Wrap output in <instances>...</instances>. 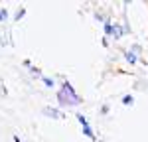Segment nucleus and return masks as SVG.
<instances>
[{
  "mask_svg": "<svg viewBox=\"0 0 148 142\" xmlns=\"http://www.w3.org/2000/svg\"><path fill=\"white\" fill-rule=\"evenodd\" d=\"M12 138H14V142H22V138H20V136H18V134H14V136H12Z\"/></svg>",
  "mask_w": 148,
  "mask_h": 142,
  "instance_id": "12",
  "label": "nucleus"
},
{
  "mask_svg": "<svg viewBox=\"0 0 148 142\" xmlns=\"http://www.w3.org/2000/svg\"><path fill=\"white\" fill-rule=\"evenodd\" d=\"M81 101L83 99L77 95V91L73 89V85L65 79L63 85H61V89L57 91V103L61 106H77V105H81Z\"/></svg>",
  "mask_w": 148,
  "mask_h": 142,
  "instance_id": "1",
  "label": "nucleus"
},
{
  "mask_svg": "<svg viewBox=\"0 0 148 142\" xmlns=\"http://www.w3.org/2000/svg\"><path fill=\"white\" fill-rule=\"evenodd\" d=\"M42 81H44V85L49 87V89H53V87H56V79H51V77H44V75H42Z\"/></svg>",
  "mask_w": 148,
  "mask_h": 142,
  "instance_id": "7",
  "label": "nucleus"
},
{
  "mask_svg": "<svg viewBox=\"0 0 148 142\" xmlns=\"http://www.w3.org/2000/svg\"><path fill=\"white\" fill-rule=\"evenodd\" d=\"M121 101H123V105H125V106H132V105H134V97H132V95H123Z\"/></svg>",
  "mask_w": 148,
  "mask_h": 142,
  "instance_id": "5",
  "label": "nucleus"
},
{
  "mask_svg": "<svg viewBox=\"0 0 148 142\" xmlns=\"http://www.w3.org/2000/svg\"><path fill=\"white\" fill-rule=\"evenodd\" d=\"M24 16H26V8H18V10H16V14H14V22H20V20H22Z\"/></svg>",
  "mask_w": 148,
  "mask_h": 142,
  "instance_id": "6",
  "label": "nucleus"
},
{
  "mask_svg": "<svg viewBox=\"0 0 148 142\" xmlns=\"http://www.w3.org/2000/svg\"><path fill=\"white\" fill-rule=\"evenodd\" d=\"M30 73H32L34 77H42V69H40V67H36V65L30 67Z\"/></svg>",
  "mask_w": 148,
  "mask_h": 142,
  "instance_id": "8",
  "label": "nucleus"
},
{
  "mask_svg": "<svg viewBox=\"0 0 148 142\" xmlns=\"http://www.w3.org/2000/svg\"><path fill=\"white\" fill-rule=\"evenodd\" d=\"M77 122L81 124V130H83V134L89 138V140L97 142V134H95V130L91 128V124H89V118L85 117V115H81V113H77Z\"/></svg>",
  "mask_w": 148,
  "mask_h": 142,
  "instance_id": "2",
  "label": "nucleus"
},
{
  "mask_svg": "<svg viewBox=\"0 0 148 142\" xmlns=\"http://www.w3.org/2000/svg\"><path fill=\"white\" fill-rule=\"evenodd\" d=\"M42 113L49 118H56V120H63L65 115H63V111H59V109H53V106H44L42 109Z\"/></svg>",
  "mask_w": 148,
  "mask_h": 142,
  "instance_id": "3",
  "label": "nucleus"
},
{
  "mask_svg": "<svg viewBox=\"0 0 148 142\" xmlns=\"http://www.w3.org/2000/svg\"><path fill=\"white\" fill-rule=\"evenodd\" d=\"M6 20H8V10L0 8V22H6Z\"/></svg>",
  "mask_w": 148,
  "mask_h": 142,
  "instance_id": "9",
  "label": "nucleus"
},
{
  "mask_svg": "<svg viewBox=\"0 0 148 142\" xmlns=\"http://www.w3.org/2000/svg\"><path fill=\"white\" fill-rule=\"evenodd\" d=\"M101 115H109V105H103L101 106Z\"/></svg>",
  "mask_w": 148,
  "mask_h": 142,
  "instance_id": "10",
  "label": "nucleus"
},
{
  "mask_svg": "<svg viewBox=\"0 0 148 142\" xmlns=\"http://www.w3.org/2000/svg\"><path fill=\"white\" fill-rule=\"evenodd\" d=\"M125 59H126V63H130V65L138 63V55H134L132 51H125Z\"/></svg>",
  "mask_w": 148,
  "mask_h": 142,
  "instance_id": "4",
  "label": "nucleus"
},
{
  "mask_svg": "<svg viewBox=\"0 0 148 142\" xmlns=\"http://www.w3.org/2000/svg\"><path fill=\"white\" fill-rule=\"evenodd\" d=\"M24 67H28V69H30V67H32V61H30V59H24Z\"/></svg>",
  "mask_w": 148,
  "mask_h": 142,
  "instance_id": "11",
  "label": "nucleus"
}]
</instances>
